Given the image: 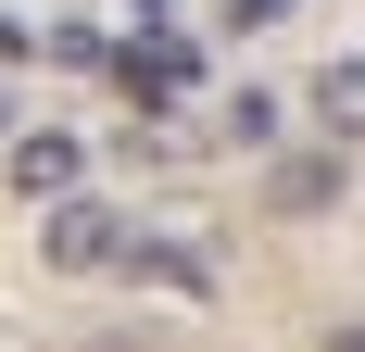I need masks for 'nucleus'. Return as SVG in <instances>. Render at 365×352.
<instances>
[{"mask_svg": "<svg viewBox=\"0 0 365 352\" xmlns=\"http://www.w3.org/2000/svg\"><path fill=\"white\" fill-rule=\"evenodd\" d=\"M126 214L113 202H88V189H63V202H38V264L51 277H101V264H126Z\"/></svg>", "mask_w": 365, "mask_h": 352, "instance_id": "1", "label": "nucleus"}, {"mask_svg": "<svg viewBox=\"0 0 365 352\" xmlns=\"http://www.w3.org/2000/svg\"><path fill=\"white\" fill-rule=\"evenodd\" d=\"M113 88H126L139 113H164V101H189V88H202V51H189L177 26H139L126 51H113Z\"/></svg>", "mask_w": 365, "mask_h": 352, "instance_id": "2", "label": "nucleus"}, {"mask_svg": "<svg viewBox=\"0 0 365 352\" xmlns=\"http://www.w3.org/2000/svg\"><path fill=\"white\" fill-rule=\"evenodd\" d=\"M340 189H353V151H264V214H290V227H315V214H340Z\"/></svg>", "mask_w": 365, "mask_h": 352, "instance_id": "3", "label": "nucleus"}, {"mask_svg": "<svg viewBox=\"0 0 365 352\" xmlns=\"http://www.w3.org/2000/svg\"><path fill=\"white\" fill-rule=\"evenodd\" d=\"M0 176H13V202H63V189H88V139H63V126H13Z\"/></svg>", "mask_w": 365, "mask_h": 352, "instance_id": "4", "label": "nucleus"}, {"mask_svg": "<svg viewBox=\"0 0 365 352\" xmlns=\"http://www.w3.org/2000/svg\"><path fill=\"white\" fill-rule=\"evenodd\" d=\"M302 113H315V139H328V151H365V51H328L315 88H302Z\"/></svg>", "mask_w": 365, "mask_h": 352, "instance_id": "5", "label": "nucleus"}, {"mask_svg": "<svg viewBox=\"0 0 365 352\" xmlns=\"http://www.w3.org/2000/svg\"><path fill=\"white\" fill-rule=\"evenodd\" d=\"M126 264H139L151 289H177V302H202V289H215V252H202V239H126Z\"/></svg>", "mask_w": 365, "mask_h": 352, "instance_id": "6", "label": "nucleus"}, {"mask_svg": "<svg viewBox=\"0 0 365 352\" xmlns=\"http://www.w3.org/2000/svg\"><path fill=\"white\" fill-rule=\"evenodd\" d=\"M290 139V101L277 88H227V151H277Z\"/></svg>", "mask_w": 365, "mask_h": 352, "instance_id": "7", "label": "nucleus"}, {"mask_svg": "<svg viewBox=\"0 0 365 352\" xmlns=\"http://www.w3.org/2000/svg\"><path fill=\"white\" fill-rule=\"evenodd\" d=\"M38 63H63V76H88V63H113V38H101V26H51V38H38Z\"/></svg>", "mask_w": 365, "mask_h": 352, "instance_id": "8", "label": "nucleus"}, {"mask_svg": "<svg viewBox=\"0 0 365 352\" xmlns=\"http://www.w3.org/2000/svg\"><path fill=\"white\" fill-rule=\"evenodd\" d=\"M302 0H227V38H264V26H290Z\"/></svg>", "mask_w": 365, "mask_h": 352, "instance_id": "9", "label": "nucleus"}, {"mask_svg": "<svg viewBox=\"0 0 365 352\" xmlns=\"http://www.w3.org/2000/svg\"><path fill=\"white\" fill-rule=\"evenodd\" d=\"M13 63H38V38L13 26V13H0V76H13Z\"/></svg>", "mask_w": 365, "mask_h": 352, "instance_id": "10", "label": "nucleus"}, {"mask_svg": "<svg viewBox=\"0 0 365 352\" xmlns=\"http://www.w3.org/2000/svg\"><path fill=\"white\" fill-rule=\"evenodd\" d=\"M315 352H365V315H340V327H328V340H315Z\"/></svg>", "mask_w": 365, "mask_h": 352, "instance_id": "11", "label": "nucleus"}, {"mask_svg": "<svg viewBox=\"0 0 365 352\" xmlns=\"http://www.w3.org/2000/svg\"><path fill=\"white\" fill-rule=\"evenodd\" d=\"M126 13H139V26H151V13H164V0H126Z\"/></svg>", "mask_w": 365, "mask_h": 352, "instance_id": "12", "label": "nucleus"}, {"mask_svg": "<svg viewBox=\"0 0 365 352\" xmlns=\"http://www.w3.org/2000/svg\"><path fill=\"white\" fill-rule=\"evenodd\" d=\"M0 151H13V101H0Z\"/></svg>", "mask_w": 365, "mask_h": 352, "instance_id": "13", "label": "nucleus"}]
</instances>
